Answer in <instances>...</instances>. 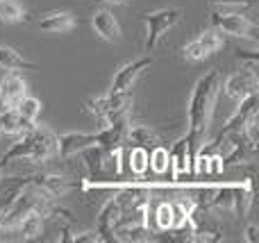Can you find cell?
Wrapping results in <instances>:
<instances>
[{"label": "cell", "mask_w": 259, "mask_h": 243, "mask_svg": "<svg viewBox=\"0 0 259 243\" xmlns=\"http://www.w3.org/2000/svg\"><path fill=\"white\" fill-rule=\"evenodd\" d=\"M14 109L18 112V116H21L23 121L36 123V118H39V114H41V100L34 98V95H23V98L14 105Z\"/></svg>", "instance_id": "obj_18"}, {"label": "cell", "mask_w": 259, "mask_h": 243, "mask_svg": "<svg viewBox=\"0 0 259 243\" xmlns=\"http://www.w3.org/2000/svg\"><path fill=\"white\" fill-rule=\"evenodd\" d=\"M34 25L39 27L41 32H48V34H64V32L73 30L75 25V18H73L71 12H46L41 14L34 21Z\"/></svg>", "instance_id": "obj_11"}, {"label": "cell", "mask_w": 259, "mask_h": 243, "mask_svg": "<svg viewBox=\"0 0 259 243\" xmlns=\"http://www.w3.org/2000/svg\"><path fill=\"white\" fill-rule=\"evenodd\" d=\"M196 39L200 41V45L207 50V55H209V57L216 53V50L223 48V36H221V32L216 30V27H209V30L200 32Z\"/></svg>", "instance_id": "obj_22"}, {"label": "cell", "mask_w": 259, "mask_h": 243, "mask_svg": "<svg viewBox=\"0 0 259 243\" xmlns=\"http://www.w3.org/2000/svg\"><path fill=\"white\" fill-rule=\"evenodd\" d=\"M168 162H170V180H180L182 173L189 171V143L187 134H182L168 150Z\"/></svg>", "instance_id": "obj_13"}, {"label": "cell", "mask_w": 259, "mask_h": 243, "mask_svg": "<svg viewBox=\"0 0 259 243\" xmlns=\"http://www.w3.org/2000/svg\"><path fill=\"white\" fill-rule=\"evenodd\" d=\"M32 127H34V123L23 121L14 107H7L0 112V134L3 136H21L25 132H30Z\"/></svg>", "instance_id": "obj_14"}, {"label": "cell", "mask_w": 259, "mask_h": 243, "mask_svg": "<svg viewBox=\"0 0 259 243\" xmlns=\"http://www.w3.org/2000/svg\"><path fill=\"white\" fill-rule=\"evenodd\" d=\"M89 145H96V132L94 134L91 132H66V134L57 136V157L66 162Z\"/></svg>", "instance_id": "obj_9"}, {"label": "cell", "mask_w": 259, "mask_h": 243, "mask_svg": "<svg viewBox=\"0 0 259 243\" xmlns=\"http://www.w3.org/2000/svg\"><path fill=\"white\" fill-rule=\"evenodd\" d=\"M221 84H223V80H221L219 68H211V71H207L196 82V86L191 91V98H189V107H187L189 175H196V155L200 150V145L207 141V134H209V123H211V116H214Z\"/></svg>", "instance_id": "obj_1"}, {"label": "cell", "mask_w": 259, "mask_h": 243, "mask_svg": "<svg viewBox=\"0 0 259 243\" xmlns=\"http://www.w3.org/2000/svg\"><path fill=\"white\" fill-rule=\"evenodd\" d=\"M27 95V84L21 75H16V71H9L7 75L0 80V98L5 100L7 107H14L18 100Z\"/></svg>", "instance_id": "obj_12"}, {"label": "cell", "mask_w": 259, "mask_h": 243, "mask_svg": "<svg viewBox=\"0 0 259 243\" xmlns=\"http://www.w3.org/2000/svg\"><path fill=\"white\" fill-rule=\"evenodd\" d=\"M25 18V9L16 0H0V21L5 23H21Z\"/></svg>", "instance_id": "obj_21"}, {"label": "cell", "mask_w": 259, "mask_h": 243, "mask_svg": "<svg viewBox=\"0 0 259 243\" xmlns=\"http://www.w3.org/2000/svg\"><path fill=\"white\" fill-rule=\"evenodd\" d=\"M150 168L155 173H164L168 168V150L164 145H155L150 150Z\"/></svg>", "instance_id": "obj_25"}, {"label": "cell", "mask_w": 259, "mask_h": 243, "mask_svg": "<svg viewBox=\"0 0 259 243\" xmlns=\"http://www.w3.org/2000/svg\"><path fill=\"white\" fill-rule=\"evenodd\" d=\"M243 239L248 243H259V227L257 225H248L246 232H243Z\"/></svg>", "instance_id": "obj_29"}, {"label": "cell", "mask_w": 259, "mask_h": 243, "mask_svg": "<svg viewBox=\"0 0 259 243\" xmlns=\"http://www.w3.org/2000/svg\"><path fill=\"white\" fill-rule=\"evenodd\" d=\"M234 57L241 59V62H248V64H257L259 62V53H255V50H241V48H237V50H234Z\"/></svg>", "instance_id": "obj_27"}, {"label": "cell", "mask_w": 259, "mask_h": 243, "mask_svg": "<svg viewBox=\"0 0 259 243\" xmlns=\"http://www.w3.org/2000/svg\"><path fill=\"white\" fill-rule=\"evenodd\" d=\"M57 157V134L48 127H32V148L27 153V162L32 164H46L48 159Z\"/></svg>", "instance_id": "obj_5"}, {"label": "cell", "mask_w": 259, "mask_h": 243, "mask_svg": "<svg viewBox=\"0 0 259 243\" xmlns=\"http://www.w3.org/2000/svg\"><path fill=\"white\" fill-rule=\"evenodd\" d=\"M211 27H216L219 32L234 36V39H246L257 43V25L248 16L237 12H211L209 14Z\"/></svg>", "instance_id": "obj_3"}, {"label": "cell", "mask_w": 259, "mask_h": 243, "mask_svg": "<svg viewBox=\"0 0 259 243\" xmlns=\"http://www.w3.org/2000/svg\"><path fill=\"white\" fill-rule=\"evenodd\" d=\"M182 59H187V62H202V59H207L209 55H207V50L200 45V41L198 39H193V41H189L187 45H182Z\"/></svg>", "instance_id": "obj_23"}, {"label": "cell", "mask_w": 259, "mask_h": 243, "mask_svg": "<svg viewBox=\"0 0 259 243\" xmlns=\"http://www.w3.org/2000/svg\"><path fill=\"white\" fill-rule=\"evenodd\" d=\"M121 216H123V207L116 200V196H114V198H109L107 203L103 205V209H100L98 216H96V232H98L100 241H107V243L116 241L114 230H116V223Z\"/></svg>", "instance_id": "obj_6"}, {"label": "cell", "mask_w": 259, "mask_h": 243, "mask_svg": "<svg viewBox=\"0 0 259 243\" xmlns=\"http://www.w3.org/2000/svg\"><path fill=\"white\" fill-rule=\"evenodd\" d=\"M96 3H100V5H127L130 0H96Z\"/></svg>", "instance_id": "obj_30"}, {"label": "cell", "mask_w": 259, "mask_h": 243, "mask_svg": "<svg viewBox=\"0 0 259 243\" xmlns=\"http://www.w3.org/2000/svg\"><path fill=\"white\" fill-rule=\"evenodd\" d=\"M44 225H46V218L41 216L39 212H30L21 221V225H18L16 232H21V239L23 241H36V239H41Z\"/></svg>", "instance_id": "obj_17"}, {"label": "cell", "mask_w": 259, "mask_h": 243, "mask_svg": "<svg viewBox=\"0 0 259 243\" xmlns=\"http://www.w3.org/2000/svg\"><path fill=\"white\" fill-rule=\"evenodd\" d=\"M139 18H141L143 25H146V41H143V48H146V53H152V50L157 48V43L161 41V36L182 18V9L180 7H164V9H157V12H141Z\"/></svg>", "instance_id": "obj_2"}, {"label": "cell", "mask_w": 259, "mask_h": 243, "mask_svg": "<svg viewBox=\"0 0 259 243\" xmlns=\"http://www.w3.org/2000/svg\"><path fill=\"white\" fill-rule=\"evenodd\" d=\"M223 91L228 98L232 100H243L246 95L250 93H257L259 89V77H257V64H248V66H243L241 71L232 73V75H228V80L223 82Z\"/></svg>", "instance_id": "obj_4"}, {"label": "cell", "mask_w": 259, "mask_h": 243, "mask_svg": "<svg viewBox=\"0 0 259 243\" xmlns=\"http://www.w3.org/2000/svg\"><path fill=\"white\" fill-rule=\"evenodd\" d=\"M3 109H7V105H5V100L0 98V112H3Z\"/></svg>", "instance_id": "obj_31"}, {"label": "cell", "mask_w": 259, "mask_h": 243, "mask_svg": "<svg viewBox=\"0 0 259 243\" xmlns=\"http://www.w3.org/2000/svg\"><path fill=\"white\" fill-rule=\"evenodd\" d=\"M127 143L141 145V148L152 150L155 145H161V136L152 130L150 125H130L127 130Z\"/></svg>", "instance_id": "obj_15"}, {"label": "cell", "mask_w": 259, "mask_h": 243, "mask_svg": "<svg viewBox=\"0 0 259 243\" xmlns=\"http://www.w3.org/2000/svg\"><path fill=\"white\" fill-rule=\"evenodd\" d=\"M134 98H132V91H109V93L100 95V98H89L84 103V107L89 109L91 114L103 118L105 114L114 112V109H121V107H132Z\"/></svg>", "instance_id": "obj_7"}, {"label": "cell", "mask_w": 259, "mask_h": 243, "mask_svg": "<svg viewBox=\"0 0 259 243\" xmlns=\"http://www.w3.org/2000/svg\"><path fill=\"white\" fill-rule=\"evenodd\" d=\"M155 221H157V227H159L161 232L170 230V225H173V207H170V203H159L157 205Z\"/></svg>", "instance_id": "obj_24"}, {"label": "cell", "mask_w": 259, "mask_h": 243, "mask_svg": "<svg viewBox=\"0 0 259 243\" xmlns=\"http://www.w3.org/2000/svg\"><path fill=\"white\" fill-rule=\"evenodd\" d=\"M152 62H155V57H152V55H146V57H141V59H134V62H130V64H123V66L114 73L112 89L109 91H130L132 84L137 82V77L141 75Z\"/></svg>", "instance_id": "obj_8"}, {"label": "cell", "mask_w": 259, "mask_h": 243, "mask_svg": "<svg viewBox=\"0 0 259 243\" xmlns=\"http://www.w3.org/2000/svg\"><path fill=\"white\" fill-rule=\"evenodd\" d=\"M0 68L7 73L9 71H36L39 64L23 59L21 55L14 48H9V45H0Z\"/></svg>", "instance_id": "obj_16"}, {"label": "cell", "mask_w": 259, "mask_h": 243, "mask_svg": "<svg viewBox=\"0 0 259 243\" xmlns=\"http://www.w3.org/2000/svg\"><path fill=\"white\" fill-rule=\"evenodd\" d=\"M127 164H130V168H132V173L143 175V173L150 168V150L141 148V145H132L127 153Z\"/></svg>", "instance_id": "obj_19"}, {"label": "cell", "mask_w": 259, "mask_h": 243, "mask_svg": "<svg viewBox=\"0 0 259 243\" xmlns=\"http://www.w3.org/2000/svg\"><path fill=\"white\" fill-rule=\"evenodd\" d=\"M232 184H225V186H216L214 196L209 200V207L207 209H221V212H232Z\"/></svg>", "instance_id": "obj_20"}, {"label": "cell", "mask_w": 259, "mask_h": 243, "mask_svg": "<svg viewBox=\"0 0 259 243\" xmlns=\"http://www.w3.org/2000/svg\"><path fill=\"white\" fill-rule=\"evenodd\" d=\"M91 27L107 43H118L121 41V25H118V18L114 16L112 9H98L91 16Z\"/></svg>", "instance_id": "obj_10"}, {"label": "cell", "mask_w": 259, "mask_h": 243, "mask_svg": "<svg viewBox=\"0 0 259 243\" xmlns=\"http://www.w3.org/2000/svg\"><path fill=\"white\" fill-rule=\"evenodd\" d=\"M96 241H100V236L96 230H84V232L73 234V243H96Z\"/></svg>", "instance_id": "obj_26"}, {"label": "cell", "mask_w": 259, "mask_h": 243, "mask_svg": "<svg viewBox=\"0 0 259 243\" xmlns=\"http://www.w3.org/2000/svg\"><path fill=\"white\" fill-rule=\"evenodd\" d=\"M211 5H241V7H255L259 0H209Z\"/></svg>", "instance_id": "obj_28"}]
</instances>
